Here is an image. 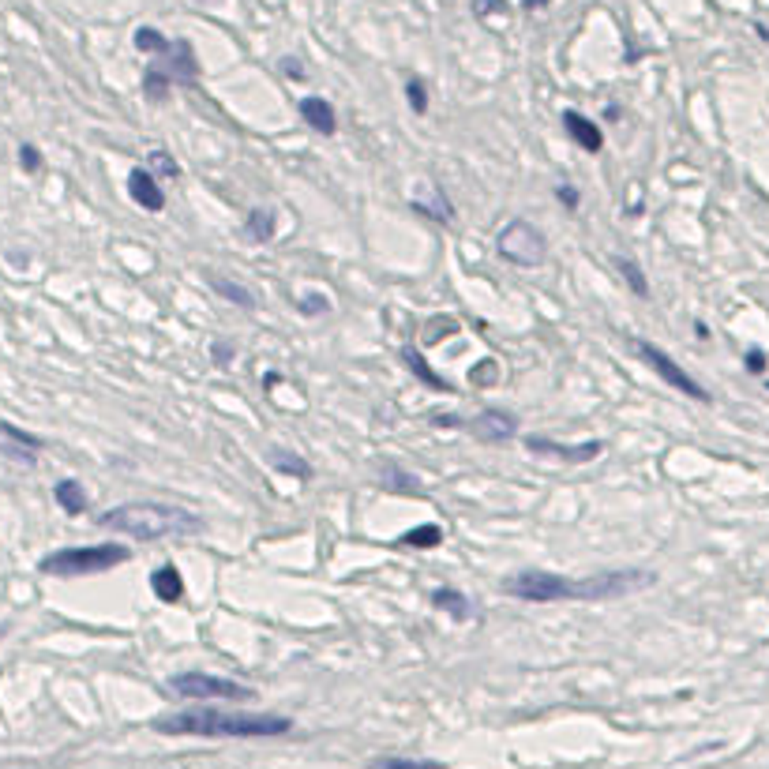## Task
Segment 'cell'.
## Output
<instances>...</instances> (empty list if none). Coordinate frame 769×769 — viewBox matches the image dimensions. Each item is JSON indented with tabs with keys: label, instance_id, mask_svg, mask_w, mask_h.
Here are the masks:
<instances>
[{
	"label": "cell",
	"instance_id": "obj_1",
	"mask_svg": "<svg viewBox=\"0 0 769 769\" xmlns=\"http://www.w3.org/2000/svg\"><path fill=\"white\" fill-rule=\"evenodd\" d=\"M650 586H657V574L638 571V567L597 571V574H586V578H563L556 571L526 567V571L504 578L499 589L514 601L552 604V601H616V597H631V593L650 589Z\"/></svg>",
	"mask_w": 769,
	"mask_h": 769
},
{
	"label": "cell",
	"instance_id": "obj_2",
	"mask_svg": "<svg viewBox=\"0 0 769 769\" xmlns=\"http://www.w3.org/2000/svg\"><path fill=\"white\" fill-rule=\"evenodd\" d=\"M162 735H203V740H274L293 732V720L281 713H237V710H184L154 720Z\"/></svg>",
	"mask_w": 769,
	"mask_h": 769
},
{
	"label": "cell",
	"instance_id": "obj_3",
	"mask_svg": "<svg viewBox=\"0 0 769 769\" xmlns=\"http://www.w3.org/2000/svg\"><path fill=\"white\" fill-rule=\"evenodd\" d=\"M102 529L124 533L135 541H165V537H192L203 529V518L188 507L173 504H124L98 514Z\"/></svg>",
	"mask_w": 769,
	"mask_h": 769
},
{
	"label": "cell",
	"instance_id": "obj_4",
	"mask_svg": "<svg viewBox=\"0 0 769 769\" xmlns=\"http://www.w3.org/2000/svg\"><path fill=\"white\" fill-rule=\"evenodd\" d=\"M132 559V548L124 544H87V548H60V552H50L38 571L42 574H57V578H80V574H105L113 571L117 563H128Z\"/></svg>",
	"mask_w": 769,
	"mask_h": 769
},
{
	"label": "cell",
	"instance_id": "obj_5",
	"mask_svg": "<svg viewBox=\"0 0 769 769\" xmlns=\"http://www.w3.org/2000/svg\"><path fill=\"white\" fill-rule=\"evenodd\" d=\"M496 252L507 263L522 266V271H537L548 259V237L533 222H526V218H511V222L496 233Z\"/></svg>",
	"mask_w": 769,
	"mask_h": 769
},
{
	"label": "cell",
	"instance_id": "obj_6",
	"mask_svg": "<svg viewBox=\"0 0 769 769\" xmlns=\"http://www.w3.org/2000/svg\"><path fill=\"white\" fill-rule=\"evenodd\" d=\"M177 698H192V702H252L256 690L244 687L237 680H226V676H211V672H177L169 676L165 683Z\"/></svg>",
	"mask_w": 769,
	"mask_h": 769
},
{
	"label": "cell",
	"instance_id": "obj_7",
	"mask_svg": "<svg viewBox=\"0 0 769 769\" xmlns=\"http://www.w3.org/2000/svg\"><path fill=\"white\" fill-rule=\"evenodd\" d=\"M634 353L642 357V365H650L661 380L668 383V387H676L680 395H687V398H695V402H710V390H705L695 375H687L683 372V365H676L661 345H653V342H646V338H634Z\"/></svg>",
	"mask_w": 769,
	"mask_h": 769
},
{
	"label": "cell",
	"instance_id": "obj_8",
	"mask_svg": "<svg viewBox=\"0 0 769 769\" xmlns=\"http://www.w3.org/2000/svg\"><path fill=\"white\" fill-rule=\"evenodd\" d=\"M526 450L529 454H541V458L567 462V465H586V462H593L604 450V443H601V439H586V443H556V439H544V435H529L526 439Z\"/></svg>",
	"mask_w": 769,
	"mask_h": 769
},
{
	"label": "cell",
	"instance_id": "obj_9",
	"mask_svg": "<svg viewBox=\"0 0 769 769\" xmlns=\"http://www.w3.org/2000/svg\"><path fill=\"white\" fill-rule=\"evenodd\" d=\"M465 432L473 435L477 443L496 447V443H507V439L518 435V417L507 413V410H484V413H477L473 420H469Z\"/></svg>",
	"mask_w": 769,
	"mask_h": 769
},
{
	"label": "cell",
	"instance_id": "obj_10",
	"mask_svg": "<svg viewBox=\"0 0 769 769\" xmlns=\"http://www.w3.org/2000/svg\"><path fill=\"white\" fill-rule=\"evenodd\" d=\"M128 196H132L135 207H143L150 214H162L165 211V192H162V184L154 181V173L147 165H135L128 173Z\"/></svg>",
	"mask_w": 769,
	"mask_h": 769
},
{
	"label": "cell",
	"instance_id": "obj_11",
	"mask_svg": "<svg viewBox=\"0 0 769 769\" xmlns=\"http://www.w3.org/2000/svg\"><path fill=\"white\" fill-rule=\"evenodd\" d=\"M563 132H567L571 143L582 147L586 154H601L604 150V132L589 117L578 113V109H563Z\"/></svg>",
	"mask_w": 769,
	"mask_h": 769
},
{
	"label": "cell",
	"instance_id": "obj_12",
	"mask_svg": "<svg viewBox=\"0 0 769 769\" xmlns=\"http://www.w3.org/2000/svg\"><path fill=\"white\" fill-rule=\"evenodd\" d=\"M410 207L417 211V214H425V218H432V222H454V207H450V199H447V192L439 188L435 181H425V188L410 199Z\"/></svg>",
	"mask_w": 769,
	"mask_h": 769
},
{
	"label": "cell",
	"instance_id": "obj_13",
	"mask_svg": "<svg viewBox=\"0 0 769 769\" xmlns=\"http://www.w3.org/2000/svg\"><path fill=\"white\" fill-rule=\"evenodd\" d=\"M169 80L173 83H188L192 87L196 80H199V60H196V50H192V42H184V38H177V42H169Z\"/></svg>",
	"mask_w": 769,
	"mask_h": 769
},
{
	"label": "cell",
	"instance_id": "obj_14",
	"mask_svg": "<svg viewBox=\"0 0 769 769\" xmlns=\"http://www.w3.org/2000/svg\"><path fill=\"white\" fill-rule=\"evenodd\" d=\"M301 117L311 132L319 135H335L338 132V117H335V105L319 98V94H308V98H301Z\"/></svg>",
	"mask_w": 769,
	"mask_h": 769
},
{
	"label": "cell",
	"instance_id": "obj_15",
	"mask_svg": "<svg viewBox=\"0 0 769 769\" xmlns=\"http://www.w3.org/2000/svg\"><path fill=\"white\" fill-rule=\"evenodd\" d=\"M380 488L395 492V496H425V484L417 481V473H410L398 462H383L380 465Z\"/></svg>",
	"mask_w": 769,
	"mask_h": 769
},
{
	"label": "cell",
	"instance_id": "obj_16",
	"mask_svg": "<svg viewBox=\"0 0 769 769\" xmlns=\"http://www.w3.org/2000/svg\"><path fill=\"white\" fill-rule=\"evenodd\" d=\"M203 278H207V286H211L218 296H222V301L237 304V308H244V311H256V293L248 289V286H241V281H233V278L218 274V271H203Z\"/></svg>",
	"mask_w": 769,
	"mask_h": 769
},
{
	"label": "cell",
	"instance_id": "obj_17",
	"mask_svg": "<svg viewBox=\"0 0 769 769\" xmlns=\"http://www.w3.org/2000/svg\"><path fill=\"white\" fill-rule=\"evenodd\" d=\"M150 589H154V597H158L162 604H177V601H184V593H188L184 574L173 567V563H162V567L150 574Z\"/></svg>",
	"mask_w": 769,
	"mask_h": 769
},
{
	"label": "cell",
	"instance_id": "obj_18",
	"mask_svg": "<svg viewBox=\"0 0 769 769\" xmlns=\"http://www.w3.org/2000/svg\"><path fill=\"white\" fill-rule=\"evenodd\" d=\"M402 360H405V368H410V372H413L417 380L425 383L428 390H443V395H450V390H454V383L447 380V375L432 372V365L425 360V353H420V350H413V345H405V350H402Z\"/></svg>",
	"mask_w": 769,
	"mask_h": 769
},
{
	"label": "cell",
	"instance_id": "obj_19",
	"mask_svg": "<svg viewBox=\"0 0 769 769\" xmlns=\"http://www.w3.org/2000/svg\"><path fill=\"white\" fill-rule=\"evenodd\" d=\"M432 604L439 611H447L454 623H469V619H473V601H469L462 589H454V586H439L432 593Z\"/></svg>",
	"mask_w": 769,
	"mask_h": 769
},
{
	"label": "cell",
	"instance_id": "obj_20",
	"mask_svg": "<svg viewBox=\"0 0 769 769\" xmlns=\"http://www.w3.org/2000/svg\"><path fill=\"white\" fill-rule=\"evenodd\" d=\"M53 499H57V507L65 511L68 518H80L87 511V488L75 477H60L53 484Z\"/></svg>",
	"mask_w": 769,
	"mask_h": 769
},
{
	"label": "cell",
	"instance_id": "obj_21",
	"mask_svg": "<svg viewBox=\"0 0 769 769\" xmlns=\"http://www.w3.org/2000/svg\"><path fill=\"white\" fill-rule=\"evenodd\" d=\"M274 229H278V214H274V207H252L244 214V237L252 241V244H266L274 237Z\"/></svg>",
	"mask_w": 769,
	"mask_h": 769
},
{
	"label": "cell",
	"instance_id": "obj_22",
	"mask_svg": "<svg viewBox=\"0 0 769 769\" xmlns=\"http://www.w3.org/2000/svg\"><path fill=\"white\" fill-rule=\"evenodd\" d=\"M266 462H271V469H274V473H281V477L311 481V465L301 458V454H293L289 447H271V450H266Z\"/></svg>",
	"mask_w": 769,
	"mask_h": 769
},
{
	"label": "cell",
	"instance_id": "obj_23",
	"mask_svg": "<svg viewBox=\"0 0 769 769\" xmlns=\"http://www.w3.org/2000/svg\"><path fill=\"white\" fill-rule=\"evenodd\" d=\"M398 544H402V548H439V544H443V529H439L435 522L413 526V529H405V533H402Z\"/></svg>",
	"mask_w": 769,
	"mask_h": 769
},
{
	"label": "cell",
	"instance_id": "obj_24",
	"mask_svg": "<svg viewBox=\"0 0 769 769\" xmlns=\"http://www.w3.org/2000/svg\"><path fill=\"white\" fill-rule=\"evenodd\" d=\"M616 271H619V278L627 281V286H631V293L646 301V296H650V281H646V274H642V266L634 259H627V256H616Z\"/></svg>",
	"mask_w": 769,
	"mask_h": 769
},
{
	"label": "cell",
	"instance_id": "obj_25",
	"mask_svg": "<svg viewBox=\"0 0 769 769\" xmlns=\"http://www.w3.org/2000/svg\"><path fill=\"white\" fill-rule=\"evenodd\" d=\"M169 87H173V80H169L165 68L150 65V68L143 72V94H147L150 102H165V98H169Z\"/></svg>",
	"mask_w": 769,
	"mask_h": 769
},
{
	"label": "cell",
	"instance_id": "obj_26",
	"mask_svg": "<svg viewBox=\"0 0 769 769\" xmlns=\"http://www.w3.org/2000/svg\"><path fill=\"white\" fill-rule=\"evenodd\" d=\"M368 769H447V765L435 762V758H398V755H387V758H372Z\"/></svg>",
	"mask_w": 769,
	"mask_h": 769
},
{
	"label": "cell",
	"instance_id": "obj_27",
	"mask_svg": "<svg viewBox=\"0 0 769 769\" xmlns=\"http://www.w3.org/2000/svg\"><path fill=\"white\" fill-rule=\"evenodd\" d=\"M132 42H135L139 53H165L169 50V38L162 35V30H154V27H139L135 35H132Z\"/></svg>",
	"mask_w": 769,
	"mask_h": 769
},
{
	"label": "cell",
	"instance_id": "obj_28",
	"mask_svg": "<svg viewBox=\"0 0 769 769\" xmlns=\"http://www.w3.org/2000/svg\"><path fill=\"white\" fill-rule=\"evenodd\" d=\"M147 169L154 173V181H158V177H173V181H177V177H181V165H177V158H173L169 150H162V147H154V150H150Z\"/></svg>",
	"mask_w": 769,
	"mask_h": 769
},
{
	"label": "cell",
	"instance_id": "obj_29",
	"mask_svg": "<svg viewBox=\"0 0 769 769\" xmlns=\"http://www.w3.org/2000/svg\"><path fill=\"white\" fill-rule=\"evenodd\" d=\"M0 435L8 439V443H15V447H23V450H30V454H38L42 447H45V439L42 435H30V432H23V428H15V425H8V420H0Z\"/></svg>",
	"mask_w": 769,
	"mask_h": 769
},
{
	"label": "cell",
	"instance_id": "obj_30",
	"mask_svg": "<svg viewBox=\"0 0 769 769\" xmlns=\"http://www.w3.org/2000/svg\"><path fill=\"white\" fill-rule=\"evenodd\" d=\"M405 102H410V109H413L417 117L428 113V87H425V80H417V75H413V80L405 83Z\"/></svg>",
	"mask_w": 769,
	"mask_h": 769
},
{
	"label": "cell",
	"instance_id": "obj_31",
	"mask_svg": "<svg viewBox=\"0 0 769 769\" xmlns=\"http://www.w3.org/2000/svg\"><path fill=\"white\" fill-rule=\"evenodd\" d=\"M296 311L301 316H323V311H331V301L323 293H304V296H296Z\"/></svg>",
	"mask_w": 769,
	"mask_h": 769
},
{
	"label": "cell",
	"instance_id": "obj_32",
	"mask_svg": "<svg viewBox=\"0 0 769 769\" xmlns=\"http://www.w3.org/2000/svg\"><path fill=\"white\" fill-rule=\"evenodd\" d=\"M211 357H214L218 368H233V357H237V350H233V342L214 338V342H211Z\"/></svg>",
	"mask_w": 769,
	"mask_h": 769
},
{
	"label": "cell",
	"instance_id": "obj_33",
	"mask_svg": "<svg viewBox=\"0 0 769 769\" xmlns=\"http://www.w3.org/2000/svg\"><path fill=\"white\" fill-rule=\"evenodd\" d=\"M19 165H23V173H38L42 169V150L35 143H19Z\"/></svg>",
	"mask_w": 769,
	"mask_h": 769
},
{
	"label": "cell",
	"instance_id": "obj_34",
	"mask_svg": "<svg viewBox=\"0 0 769 769\" xmlns=\"http://www.w3.org/2000/svg\"><path fill=\"white\" fill-rule=\"evenodd\" d=\"M552 192H556V199H559L567 211H578V207H582V196H578V188H574V184H556Z\"/></svg>",
	"mask_w": 769,
	"mask_h": 769
},
{
	"label": "cell",
	"instance_id": "obj_35",
	"mask_svg": "<svg viewBox=\"0 0 769 769\" xmlns=\"http://www.w3.org/2000/svg\"><path fill=\"white\" fill-rule=\"evenodd\" d=\"M473 12L481 15H492V12H507V0H473Z\"/></svg>",
	"mask_w": 769,
	"mask_h": 769
},
{
	"label": "cell",
	"instance_id": "obj_36",
	"mask_svg": "<svg viewBox=\"0 0 769 769\" xmlns=\"http://www.w3.org/2000/svg\"><path fill=\"white\" fill-rule=\"evenodd\" d=\"M765 365H769V360H765V353H762V350H747V372L762 375V372H765Z\"/></svg>",
	"mask_w": 769,
	"mask_h": 769
},
{
	"label": "cell",
	"instance_id": "obj_37",
	"mask_svg": "<svg viewBox=\"0 0 769 769\" xmlns=\"http://www.w3.org/2000/svg\"><path fill=\"white\" fill-rule=\"evenodd\" d=\"M0 450H4V454H8V458H15V462H27V465H30V462H35V458H38V454H30V450H23V447H15V443H4V447H0Z\"/></svg>",
	"mask_w": 769,
	"mask_h": 769
},
{
	"label": "cell",
	"instance_id": "obj_38",
	"mask_svg": "<svg viewBox=\"0 0 769 769\" xmlns=\"http://www.w3.org/2000/svg\"><path fill=\"white\" fill-rule=\"evenodd\" d=\"M281 75H289V80H304V65H301V60H293V57H286V60H281Z\"/></svg>",
	"mask_w": 769,
	"mask_h": 769
},
{
	"label": "cell",
	"instance_id": "obj_39",
	"mask_svg": "<svg viewBox=\"0 0 769 769\" xmlns=\"http://www.w3.org/2000/svg\"><path fill=\"white\" fill-rule=\"evenodd\" d=\"M432 425H435V428H465L454 413H432Z\"/></svg>",
	"mask_w": 769,
	"mask_h": 769
},
{
	"label": "cell",
	"instance_id": "obj_40",
	"mask_svg": "<svg viewBox=\"0 0 769 769\" xmlns=\"http://www.w3.org/2000/svg\"><path fill=\"white\" fill-rule=\"evenodd\" d=\"M544 4H548V0H526V8H529V12H533V8H544Z\"/></svg>",
	"mask_w": 769,
	"mask_h": 769
},
{
	"label": "cell",
	"instance_id": "obj_41",
	"mask_svg": "<svg viewBox=\"0 0 769 769\" xmlns=\"http://www.w3.org/2000/svg\"><path fill=\"white\" fill-rule=\"evenodd\" d=\"M4 634H8V627H4V623H0V638H4Z\"/></svg>",
	"mask_w": 769,
	"mask_h": 769
}]
</instances>
